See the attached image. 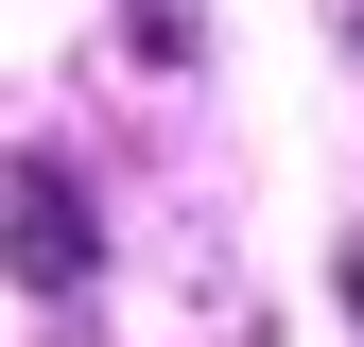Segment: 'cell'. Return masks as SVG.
<instances>
[{
  "label": "cell",
  "mask_w": 364,
  "mask_h": 347,
  "mask_svg": "<svg viewBox=\"0 0 364 347\" xmlns=\"http://www.w3.org/2000/svg\"><path fill=\"white\" fill-rule=\"evenodd\" d=\"M35 278H53V295L87 278V208H70V174H53V156H35Z\"/></svg>",
  "instance_id": "6da1fadb"
}]
</instances>
